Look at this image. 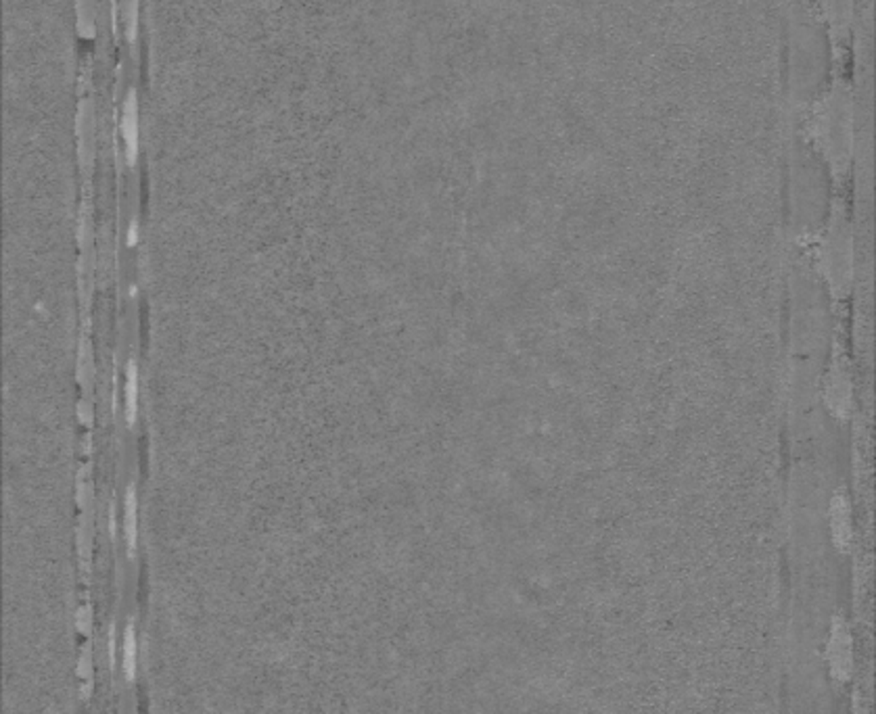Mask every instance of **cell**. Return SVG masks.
<instances>
[{"label":"cell","mask_w":876,"mask_h":714,"mask_svg":"<svg viewBox=\"0 0 876 714\" xmlns=\"http://www.w3.org/2000/svg\"><path fill=\"white\" fill-rule=\"evenodd\" d=\"M828 658H831V666L833 673L838 679H845L851 673V643H849V633L845 629V625H835L833 629V639L828 645Z\"/></svg>","instance_id":"obj_1"},{"label":"cell","mask_w":876,"mask_h":714,"mask_svg":"<svg viewBox=\"0 0 876 714\" xmlns=\"http://www.w3.org/2000/svg\"><path fill=\"white\" fill-rule=\"evenodd\" d=\"M138 125H136V113H134V96H128L126 109H124V117H121V134L128 147V159L134 161L136 155V136H138Z\"/></svg>","instance_id":"obj_2"},{"label":"cell","mask_w":876,"mask_h":714,"mask_svg":"<svg viewBox=\"0 0 876 714\" xmlns=\"http://www.w3.org/2000/svg\"><path fill=\"white\" fill-rule=\"evenodd\" d=\"M76 627L80 633H88V629H90V612H88V608H80L76 614Z\"/></svg>","instance_id":"obj_6"},{"label":"cell","mask_w":876,"mask_h":714,"mask_svg":"<svg viewBox=\"0 0 876 714\" xmlns=\"http://www.w3.org/2000/svg\"><path fill=\"white\" fill-rule=\"evenodd\" d=\"M124 532H126V541L130 552H134L136 547V535H138V526H136V495L134 489H128L126 493V514H124Z\"/></svg>","instance_id":"obj_4"},{"label":"cell","mask_w":876,"mask_h":714,"mask_svg":"<svg viewBox=\"0 0 876 714\" xmlns=\"http://www.w3.org/2000/svg\"><path fill=\"white\" fill-rule=\"evenodd\" d=\"M77 675L82 676V679H88V676H90V660H88V656H86V654H84V656H82V660H80ZM88 681H90V679H88Z\"/></svg>","instance_id":"obj_7"},{"label":"cell","mask_w":876,"mask_h":714,"mask_svg":"<svg viewBox=\"0 0 876 714\" xmlns=\"http://www.w3.org/2000/svg\"><path fill=\"white\" fill-rule=\"evenodd\" d=\"M121 671L128 681L136 676V635H134L132 625L126 629V635L121 641Z\"/></svg>","instance_id":"obj_3"},{"label":"cell","mask_w":876,"mask_h":714,"mask_svg":"<svg viewBox=\"0 0 876 714\" xmlns=\"http://www.w3.org/2000/svg\"><path fill=\"white\" fill-rule=\"evenodd\" d=\"M124 391H126V418H128V422H134L136 406H138V382H136V366L134 364L128 366Z\"/></svg>","instance_id":"obj_5"}]
</instances>
